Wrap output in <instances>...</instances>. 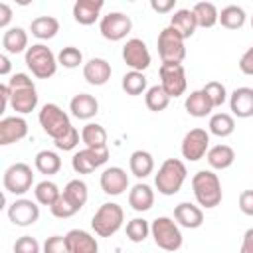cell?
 <instances>
[{
    "mask_svg": "<svg viewBox=\"0 0 253 253\" xmlns=\"http://www.w3.org/2000/svg\"><path fill=\"white\" fill-rule=\"evenodd\" d=\"M8 87L12 93L10 107L16 111V115H28V113L36 111L38 91H36V85L28 73H14L8 79Z\"/></svg>",
    "mask_w": 253,
    "mask_h": 253,
    "instance_id": "6da1fadb",
    "label": "cell"
},
{
    "mask_svg": "<svg viewBox=\"0 0 253 253\" xmlns=\"http://www.w3.org/2000/svg\"><path fill=\"white\" fill-rule=\"evenodd\" d=\"M192 190L200 208L213 210L215 206L221 204V198H223L221 182L213 170H198L192 178Z\"/></svg>",
    "mask_w": 253,
    "mask_h": 253,
    "instance_id": "7a4b0ae2",
    "label": "cell"
},
{
    "mask_svg": "<svg viewBox=\"0 0 253 253\" xmlns=\"http://www.w3.org/2000/svg\"><path fill=\"white\" fill-rule=\"evenodd\" d=\"M188 170L180 158H166L154 174V186L162 196H174L182 190Z\"/></svg>",
    "mask_w": 253,
    "mask_h": 253,
    "instance_id": "3957f363",
    "label": "cell"
},
{
    "mask_svg": "<svg viewBox=\"0 0 253 253\" xmlns=\"http://www.w3.org/2000/svg\"><path fill=\"white\" fill-rule=\"evenodd\" d=\"M150 235L156 243L158 249L162 251H178L182 247V231H180V225L176 223L174 217H168V215H160L156 219H152L150 223Z\"/></svg>",
    "mask_w": 253,
    "mask_h": 253,
    "instance_id": "277c9868",
    "label": "cell"
},
{
    "mask_svg": "<svg viewBox=\"0 0 253 253\" xmlns=\"http://www.w3.org/2000/svg\"><path fill=\"white\" fill-rule=\"evenodd\" d=\"M28 69L38 79H49L57 71V55L43 43H32L24 55Z\"/></svg>",
    "mask_w": 253,
    "mask_h": 253,
    "instance_id": "5b68a950",
    "label": "cell"
},
{
    "mask_svg": "<svg viewBox=\"0 0 253 253\" xmlns=\"http://www.w3.org/2000/svg\"><path fill=\"white\" fill-rule=\"evenodd\" d=\"M123 221H125L123 208L119 204H115V202H105L93 213L91 227H93L95 235H99V237H111V235H115L123 227Z\"/></svg>",
    "mask_w": 253,
    "mask_h": 253,
    "instance_id": "8992f818",
    "label": "cell"
},
{
    "mask_svg": "<svg viewBox=\"0 0 253 253\" xmlns=\"http://www.w3.org/2000/svg\"><path fill=\"white\" fill-rule=\"evenodd\" d=\"M38 121L43 128V132L47 136H51L53 140L65 136L73 128V125L69 121V115L55 103H45L38 113Z\"/></svg>",
    "mask_w": 253,
    "mask_h": 253,
    "instance_id": "52a82bcc",
    "label": "cell"
},
{
    "mask_svg": "<svg viewBox=\"0 0 253 253\" xmlns=\"http://www.w3.org/2000/svg\"><path fill=\"white\" fill-rule=\"evenodd\" d=\"M186 40L172 28L166 26L156 40V47H158V55L162 59V63H182L186 57Z\"/></svg>",
    "mask_w": 253,
    "mask_h": 253,
    "instance_id": "ba28073f",
    "label": "cell"
},
{
    "mask_svg": "<svg viewBox=\"0 0 253 253\" xmlns=\"http://www.w3.org/2000/svg\"><path fill=\"white\" fill-rule=\"evenodd\" d=\"M2 184H4V190L14 194V196L26 194L28 190H32V184H34V170H32V166L26 164V162H16V164L8 166L4 170Z\"/></svg>",
    "mask_w": 253,
    "mask_h": 253,
    "instance_id": "9c48e42d",
    "label": "cell"
},
{
    "mask_svg": "<svg viewBox=\"0 0 253 253\" xmlns=\"http://www.w3.org/2000/svg\"><path fill=\"white\" fill-rule=\"evenodd\" d=\"M158 75H160V87L168 93L170 99H176L186 93L188 79L182 63H162Z\"/></svg>",
    "mask_w": 253,
    "mask_h": 253,
    "instance_id": "30bf717a",
    "label": "cell"
},
{
    "mask_svg": "<svg viewBox=\"0 0 253 253\" xmlns=\"http://www.w3.org/2000/svg\"><path fill=\"white\" fill-rule=\"evenodd\" d=\"M132 30V20L125 12H109L99 22V32L109 42H121Z\"/></svg>",
    "mask_w": 253,
    "mask_h": 253,
    "instance_id": "8fae6325",
    "label": "cell"
},
{
    "mask_svg": "<svg viewBox=\"0 0 253 253\" xmlns=\"http://www.w3.org/2000/svg\"><path fill=\"white\" fill-rule=\"evenodd\" d=\"M208 150H210V132L206 128H192L184 134L180 152L186 160L198 162L208 154Z\"/></svg>",
    "mask_w": 253,
    "mask_h": 253,
    "instance_id": "7c38bea8",
    "label": "cell"
},
{
    "mask_svg": "<svg viewBox=\"0 0 253 253\" xmlns=\"http://www.w3.org/2000/svg\"><path fill=\"white\" fill-rule=\"evenodd\" d=\"M109 160V146L107 148H83L77 150L71 158V168L77 174H91L99 166H103Z\"/></svg>",
    "mask_w": 253,
    "mask_h": 253,
    "instance_id": "4fadbf2b",
    "label": "cell"
},
{
    "mask_svg": "<svg viewBox=\"0 0 253 253\" xmlns=\"http://www.w3.org/2000/svg\"><path fill=\"white\" fill-rule=\"evenodd\" d=\"M123 61L132 69V71H144L150 67V51L146 43L140 38H130L123 45Z\"/></svg>",
    "mask_w": 253,
    "mask_h": 253,
    "instance_id": "5bb4252c",
    "label": "cell"
},
{
    "mask_svg": "<svg viewBox=\"0 0 253 253\" xmlns=\"http://www.w3.org/2000/svg\"><path fill=\"white\" fill-rule=\"evenodd\" d=\"M8 219L18 227L34 225L40 219V206L28 198H18L8 206Z\"/></svg>",
    "mask_w": 253,
    "mask_h": 253,
    "instance_id": "9a60e30c",
    "label": "cell"
},
{
    "mask_svg": "<svg viewBox=\"0 0 253 253\" xmlns=\"http://www.w3.org/2000/svg\"><path fill=\"white\" fill-rule=\"evenodd\" d=\"M99 184L107 196H121L128 188V174L121 166H109L101 172Z\"/></svg>",
    "mask_w": 253,
    "mask_h": 253,
    "instance_id": "2e32d148",
    "label": "cell"
},
{
    "mask_svg": "<svg viewBox=\"0 0 253 253\" xmlns=\"http://www.w3.org/2000/svg\"><path fill=\"white\" fill-rule=\"evenodd\" d=\"M26 134H28V121L24 117L14 115V117H4L0 121V144L2 146L18 142L26 138Z\"/></svg>",
    "mask_w": 253,
    "mask_h": 253,
    "instance_id": "e0dca14e",
    "label": "cell"
},
{
    "mask_svg": "<svg viewBox=\"0 0 253 253\" xmlns=\"http://www.w3.org/2000/svg\"><path fill=\"white\" fill-rule=\"evenodd\" d=\"M229 111L237 119L253 117V87H237L229 95Z\"/></svg>",
    "mask_w": 253,
    "mask_h": 253,
    "instance_id": "ac0fdd59",
    "label": "cell"
},
{
    "mask_svg": "<svg viewBox=\"0 0 253 253\" xmlns=\"http://www.w3.org/2000/svg\"><path fill=\"white\" fill-rule=\"evenodd\" d=\"M111 63L103 57H91L87 63H83V77L89 85L101 87L111 79Z\"/></svg>",
    "mask_w": 253,
    "mask_h": 253,
    "instance_id": "d6986e66",
    "label": "cell"
},
{
    "mask_svg": "<svg viewBox=\"0 0 253 253\" xmlns=\"http://www.w3.org/2000/svg\"><path fill=\"white\" fill-rule=\"evenodd\" d=\"M174 219L180 227L186 229H198L204 223V210L190 202H180L174 208Z\"/></svg>",
    "mask_w": 253,
    "mask_h": 253,
    "instance_id": "ffe728a7",
    "label": "cell"
},
{
    "mask_svg": "<svg viewBox=\"0 0 253 253\" xmlns=\"http://www.w3.org/2000/svg\"><path fill=\"white\" fill-rule=\"evenodd\" d=\"M103 6V0H77L73 4V20L81 26H91L99 20Z\"/></svg>",
    "mask_w": 253,
    "mask_h": 253,
    "instance_id": "44dd1931",
    "label": "cell"
},
{
    "mask_svg": "<svg viewBox=\"0 0 253 253\" xmlns=\"http://www.w3.org/2000/svg\"><path fill=\"white\" fill-rule=\"evenodd\" d=\"M69 111L79 121H89L99 113V101L89 93H77L69 101Z\"/></svg>",
    "mask_w": 253,
    "mask_h": 253,
    "instance_id": "7402d4cb",
    "label": "cell"
},
{
    "mask_svg": "<svg viewBox=\"0 0 253 253\" xmlns=\"http://www.w3.org/2000/svg\"><path fill=\"white\" fill-rule=\"evenodd\" d=\"M71 253H99L97 239L85 229H71L65 233Z\"/></svg>",
    "mask_w": 253,
    "mask_h": 253,
    "instance_id": "603a6c76",
    "label": "cell"
},
{
    "mask_svg": "<svg viewBox=\"0 0 253 253\" xmlns=\"http://www.w3.org/2000/svg\"><path fill=\"white\" fill-rule=\"evenodd\" d=\"M128 206L134 211H148L154 206V190L144 182L134 184L128 190Z\"/></svg>",
    "mask_w": 253,
    "mask_h": 253,
    "instance_id": "cb8c5ba5",
    "label": "cell"
},
{
    "mask_svg": "<svg viewBox=\"0 0 253 253\" xmlns=\"http://www.w3.org/2000/svg\"><path fill=\"white\" fill-rule=\"evenodd\" d=\"M170 26H172L184 40L192 38V36L196 34V28H198V22H196V16H194L192 8H180V10H176V12L172 14V18H170Z\"/></svg>",
    "mask_w": 253,
    "mask_h": 253,
    "instance_id": "d4e9b609",
    "label": "cell"
},
{
    "mask_svg": "<svg viewBox=\"0 0 253 253\" xmlns=\"http://www.w3.org/2000/svg\"><path fill=\"white\" fill-rule=\"evenodd\" d=\"M184 107H186L188 115H190V117H196V119H204V117L211 115V111H213L211 101L208 99V95H206L202 89L192 91V93L186 97Z\"/></svg>",
    "mask_w": 253,
    "mask_h": 253,
    "instance_id": "484cf974",
    "label": "cell"
},
{
    "mask_svg": "<svg viewBox=\"0 0 253 253\" xmlns=\"http://www.w3.org/2000/svg\"><path fill=\"white\" fill-rule=\"evenodd\" d=\"M206 160L211 170H225L235 162V150L229 144H215V146H210Z\"/></svg>",
    "mask_w": 253,
    "mask_h": 253,
    "instance_id": "4316f807",
    "label": "cell"
},
{
    "mask_svg": "<svg viewBox=\"0 0 253 253\" xmlns=\"http://www.w3.org/2000/svg\"><path fill=\"white\" fill-rule=\"evenodd\" d=\"M2 47H4V53H22V51H28V32L20 26H14V28H8L2 36Z\"/></svg>",
    "mask_w": 253,
    "mask_h": 253,
    "instance_id": "83f0119b",
    "label": "cell"
},
{
    "mask_svg": "<svg viewBox=\"0 0 253 253\" xmlns=\"http://www.w3.org/2000/svg\"><path fill=\"white\" fill-rule=\"evenodd\" d=\"M130 174L136 178H146L154 172V156L148 150H134L128 158Z\"/></svg>",
    "mask_w": 253,
    "mask_h": 253,
    "instance_id": "f1b7e54d",
    "label": "cell"
},
{
    "mask_svg": "<svg viewBox=\"0 0 253 253\" xmlns=\"http://www.w3.org/2000/svg\"><path fill=\"white\" fill-rule=\"evenodd\" d=\"M30 32L38 40H51L59 32V20L53 16H38L30 24Z\"/></svg>",
    "mask_w": 253,
    "mask_h": 253,
    "instance_id": "f546056e",
    "label": "cell"
},
{
    "mask_svg": "<svg viewBox=\"0 0 253 253\" xmlns=\"http://www.w3.org/2000/svg\"><path fill=\"white\" fill-rule=\"evenodd\" d=\"M198 28H213L219 22V10L213 2H196L192 8Z\"/></svg>",
    "mask_w": 253,
    "mask_h": 253,
    "instance_id": "4dcf8cb0",
    "label": "cell"
},
{
    "mask_svg": "<svg viewBox=\"0 0 253 253\" xmlns=\"http://www.w3.org/2000/svg\"><path fill=\"white\" fill-rule=\"evenodd\" d=\"M208 128H210V134L219 136V138H225V136L233 134V130H235V119L229 113H213L210 117Z\"/></svg>",
    "mask_w": 253,
    "mask_h": 253,
    "instance_id": "1f68e13d",
    "label": "cell"
},
{
    "mask_svg": "<svg viewBox=\"0 0 253 253\" xmlns=\"http://www.w3.org/2000/svg\"><path fill=\"white\" fill-rule=\"evenodd\" d=\"M34 166L40 174H45V176H53L61 170V158L57 152L53 150H40L34 158Z\"/></svg>",
    "mask_w": 253,
    "mask_h": 253,
    "instance_id": "d6a6232c",
    "label": "cell"
},
{
    "mask_svg": "<svg viewBox=\"0 0 253 253\" xmlns=\"http://www.w3.org/2000/svg\"><path fill=\"white\" fill-rule=\"evenodd\" d=\"M81 140L87 148H107V130L97 123H87L81 128Z\"/></svg>",
    "mask_w": 253,
    "mask_h": 253,
    "instance_id": "836d02e7",
    "label": "cell"
},
{
    "mask_svg": "<svg viewBox=\"0 0 253 253\" xmlns=\"http://www.w3.org/2000/svg\"><path fill=\"white\" fill-rule=\"evenodd\" d=\"M77 210H81L85 204H87V200H89V190H87V184L83 182V180H79V178H73V180H69L67 184H65V188H63V192H61Z\"/></svg>",
    "mask_w": 253,
    "mask_h": 253,
    "instance_id": "e575fe53",
    "label": "cell"
},
{
    "mask_svg": "<svg viewBox=\"0 0 253 253\" xmlns=\"http://www.w3.org/2000/svg\"><path fill=\"white\" fill-rule=\"evenodd\" d=\"M245 20H247V14L237 4H229V6L221 8V12H219V24L223 28H227V30H239V28H243Z\"/></svg>",
    "mask_w": 253,
    "mask_h": 253,
    "instance_id": "d590c367",
    "label": "cell"
},
{
    "mask_svg": "<svg viewBox=\"0 0 253 253\" xmlns=\"http://www.w3.org/2000/svg\"><path fill=\"white\" fill-rule=\"evenodd\" d=\"M34 196H36V202L40 206H49L51 208L55 204V200L61 196V190L53 180H42V182L36 184Z\"/></svg>",
    "mask_w": 253,
    "mask_h": 253,
    "instance_id": "8d00e7d4",
    "label": "cell"
},
{
    "mask_svg": "<svg viewBox=\"0 0 253 253\" xmlns=\"http://www.w3.org/2000/svg\"><path fill=\"white\" fill-rule=\"evenodd\" d=\"M121 87L126 95L130 97H136V95H142L146 93V75L142 71H126L121 79Z\"/></svg>",
    "mask_w": 253,
    "mask_h": 253,
    "instance_id": "74e56055",
    "label": "cell"
},
{
    "mask_svg": "<svg viewBox=\"0 0 253 253\" xmlns=\"http://www.w3.org/2000/svg\"><path fill=\"white\" fill-rule=\"evenodd\" d=\"M144 103H146L148 111L160 113V111H164V109L170 105V97H168V93H166L160 85H152V87H148L146 93H144Z\"/></svg>",
    "mask_w": 253,
    "mask_h": 253,
    "instance_id": "f35d334b",
    "label": "cell"
},
{
    "mask_svg": "<svg viewBox=\"0 0 253 253\" xmlns=\"http://www.w3.org/2000/svg\"><path fill=\"white\" fill-rule=\"evenodd\" d=\"M150 235V223L144 217H132L126 223V237L132 243H142Z\"/></svg>",
    "mask_w": 253,
    "mask_h": 253,
    "instance_id": "ab89813d",
    "label": "cell"
},
{
    "mask_svg": "<svg viewBox=\"0 0 253 253\" xmlns=\"http://www.w3.org/2000/svg\"><path fill=\"white\" fill-rule=\"evenodd\" d=\"M57 63L63 65L65 69H75V67H79L83 63V53L75 45H65L57 53Z\"/></svg>",
    "mask_w": 253,
    "mask_h": 253,
    "instance_id": "60d3db41",
    "label": "cell"
},
{
    "mask_svg": "<svg viewBox=\"0 0 253 253\" xmlns=\"http://www.w3.org/2000/svg\"><path fill=\"white\" fill-rule=\"evenodd\" d=\"M202 91L208 95V99L211 101V105H213V109H217V107H221L229 97H227V89H225V85L221 83V81H208L204 87H202Z\"/></svg>",
    "mask_w": 253,
    "mask_h": 253,
    "instance_id": "b9f144b4",
    "label": "cell"
},
{
    "mask_svg": "<svg viewBox=\"0 0 253 253\" xmlns=\"http://www.w3.org/2000/svg\"><path fill=\"white\" fill-rule=\"evenodd\" d=\"M49 211H51V215L53 217H59V219H67V217H71V215H75L79 210L61 194L57 200H55V204L49 208Z\"/></svg>",
    "mask_w": 253,
    "mask_h": 253,
    "instance_id": "7bdbcfd3",
    "label": "cell"
},
{
    "mask_svg": "<svg viewBox=\"0 0 253 253\" xmlns=\"http://www.w3.org/2000/svg\"><path fill=\"white\" fill-rule=\"evenodd\" d=\"M42 253H71L65 235H51L43 241Z\"/></svg>",
    "mask_w": 253,
    "mask_h": 253,
    "instance_id": "ee69618b",
    "label": "cell"
},
{
    "mask_svg": "<svg viewBox=\"0 0 253 253\" xmlns=\"http://www.w3.org/2000/svg\"><path fill=\"white\" fill-rule=\"evenodd\" d=\"M14 253H42V245L32 235H22L14 243Z\"/></svg>",
    "mask_w": 253,
    "mask_h": 253,
    "instance_id": "f6af8a7d",
    "label": "cell"
},
{
    "mask_svg": "<svg viewBox=\"0 0 253 253\" xmlns=\"http://www.w3.org/2000/svg\"><path fill=\"white\" fill-rule=\"evenodd\" d=\"M79 138H81V134H79V130L73 126L65 136L53 140V144H55L57 150H63V152H65V150H73V148L79 144Z\"/></svg>",
    "mask_w": 253,
    "mask_h": 253,
    "instance_id": "bcb514c9",
    "label": "cell"
},
{
    "mask_svg": "<svg viewBox=\"0 0 253 253\" xmlns=\"http://www.w3.org/2000/svg\"><path fill=\"white\" fill-rule=\"evenodd\" d=\"M237 204H239V210H241L245 215L253 217V190H243V192L239 194Z\"/></svg>",
    "mask_w": 253,
    "mask_h": 253,
    "instance_id": "7dc6e473",
    "label": "cell"
},
{
    "mask_svg": "<svg viewBox=\"0 0 253 253\" xmlns=\"http://www.w3.org/2000/svg\"><path fill=\"white\" fill-rule=\"evenodd\" d=\"M239 71L245 75H253V45L245 49L243 55L239 57Z\"/></svg>",
    "mask_w": 253,
    "mask_h": 253,
    "instance_id": "c3c4849f",
    "label": "cell"
},
{
    "mask_svg": "<svg viewBox=\"0 0 253 253\" xmlns=\"http://www.w3.org/2000/svg\"><path fill=\"white\" fill-rule=\"evenodd\" d=\"M176 0H150V8L158 14H168L170 10H174Z\"/></svg>",
    "mask_w": 253,
    "mask_h": 253,
    "instance_id": "681fc988",
    "label": "cell"
},
{
    "mask_svg": "<svg viewBox=\"0 0 253 253\" xmlns=\"http://www.w3.org/2000/svg\"><path fill=\"white\" fill-rule=\"evenodd\" d=\"M239 253H253V227H249V229L243 233Z\"/></svg>",
    "mask_w": 253,
    "mask_h": 253,
    "instance_id": "f907efd6",
    "label": "cell"
},
{
    "mask_svg": "<svg viewBox=\"0 0 253 253\" xmlns=\"http://www.w3.org/2000/svg\"><path fill=\"white\" fill-rule=\"evenodd\" d=\"M12 20V8L6 2H0V28H8Z\"/></svg>",
    "mask_w": 253,
    "mask_h": 253,
    "instance_id": "816d5d0a",
    "label": "cell"
},
{
    "mask_svg": "<svg viewBox=\"0 0 253 253\" xmlns=\"http://www.w3.org/2000/svg\"><path fill=\"white\" fill-rule=\"evenodd\" d=\"M0 95H2V111L10 105V97H12V93H10V87H8V83H4L2 87H0Z\"/></svg>",
    "mask_w": 253,
    "mask_h": 253,
    "instance_id": "f5cc1de1",
    "label": "cell"
},
{
    "mask_svg": "<svg viewBox=\"0 0 253 253\" xmlns=\"http://www.w3.org/2000/svg\"><path fill=\"white\" fill-rule=\"evenodd\" d=\"M10 69H12V65H10V59H8V53H2L0 55V75H8Z\"/></svg>",
    "mask_w": 253,
    "mask_h": 253,
    "instance_id": "db71d44e",
    "label": "cell"
},
{
    "mask_svg": "<svg viewBox=\"0 0 253 253\" xmlns=\"http://www.w3.org/2000/svg\"><path fill=\"white\" fill-rule=\"evenodd\" d=\"M251 28H253V16H251Z\"/></svg>",
    "mask_w": 253,
    "mask_h": 253,
    "instance_id": "11a10c76",
    "label": "cell"
}]
</instances>
